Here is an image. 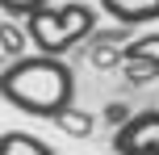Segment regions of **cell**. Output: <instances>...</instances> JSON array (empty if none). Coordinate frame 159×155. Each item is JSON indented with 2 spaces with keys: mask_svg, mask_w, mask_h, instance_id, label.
Wrapping results in <instances>:
<instances>
[{
  "mask_svg": "<svg viewBox=\"0 0 159 155\" xmlns=\"http://www.w3.org/2000/svg\"><path fill=\"white\" fill-rule=\"evenodd\" d=\"M0 92L13 109L30 117H50L55 122L67 105H75V75L63 63V55H21L4 63L0 71Z\"/></svg>",
  "mask_w": 159,
  "mask_h": 155,
  "instance_id": "obj_1",
  "label": "cell"
},
{
  "mask_svg": "<svg viewBox=\"0 0 159 155\" xmlns=\"http://www.w3.org/2000/svg\"><path fill=\"white\" fill-rule=\"evenodd\" d=\"M25 30H30L34 46L46 50V55H67L71 46H80L84 38H92L96 30V13L88 4H80V0H71V4H50L42 8V13H34L30 21H25Z\"/></svg>",
  "mask_w": 159,
  "mask_h": 155,
  "instance_id": "obj_2",
  "label": "cell"
},
{
  "mask_svg": "<svg viewBox=\"0 0 159 155\" xmlns=\"http://www.w3.org/2000/svg\"><path fill=\"white\" fill-rule=\"evenodd\" d=\"M117 155H159V109L134 113L117 134H113Z\"/></svg>",
  "mask_w": 159,
  "mask_h": 155,
  "instance_id": "obj_3",
  "label": "cell"
},
{
  "mask_svg": "<svg viewBox=\"0 0 159 155\" xmlns=\"http://www.w3.org/2000/svg\"><path fill=\"white\" fill-rule=\"evenodd\" d=\"M101 8L117 25H147L159 21V0H101Z\"/></svg>",
  "mask_w": 159,
  "mask_h": 155,
  "instance_id": "obj_4",
  "label": "cell"
},
{
  "mask_svg": "<svg viewBox=\"0 0 159 155\" xmlns=\"http://www.w3.org/2000/svg\"><path fill=\"white\" fill-rule=\"evenodd\" d=\"M0 155H55V147H46L38 134L4 130V134H0Z\"/></svg>",
  "mask_w": 159,
  "mask_h": 155,
  "instance_id": "obj_5",
  "label": "cell"
},
{
  "mask_svg": "<svg viewBox=\"0 0 159 155\" xmlns=\"http://www.w3.org/2000/svg\"><path fill=\"white\" fill-rule=\"evenodd\" d=\"M25 42H34V38H30V30H25V21L17 25L13 17H4V25H0V46H4V63H13V59H21V55H25Z\"/></svg>",
  "mask_w": 159,
  "mask_h": 155,
  "instance_id": "obj_6",
  "label": "cell"
},
{
  "mask_svg": "<svg viewBox=\"0 0 159 155\" xmlns=\"http://www.w3.org/2000/svg\"><path fill=\"white\" fill-rule=\"evenodd\" d=\"M55 126H59V130H63V134H71V139H88V134H92V113H84V109H75V105H67L63 109V113H59L55 117Z\"/></svg>",
  "mask_w": 159,
  "mask_h": 155,
  "instance_id": "obj_7",
  "label": "cell"
},
{
  "mask_svg": "<svg viewBox=\"0 0 159 155\" xmlns=\"http://www.w3.org/2000/svg\"><path fill=\"white\" fill-rule=\"evenodd\" d=\"M88 59H92V67H101V71H109V67H121L126 63V46H113V42H88Z\"/></svg>",
  "mask_w": 159,
  "mask_h": 155,
  "instance_id": "obj_8",
  "label": "cell"
},
{
  "mask_svg": "<svg viewBox=\"0 0 159 155\" xmlns=\"http://www.w3.org/2000/svg\"><path fill=\"white\" fill-rule=\"evenodd\" d=\"M126 59H147V63L159 67V34H143V38L126 42Z\"/></svg>",
  "mask_w": 159,
  "mask_h": 155,
  "instance_id": "obj_9",
  "label": "cell"
},
{
  "mask_svg": "<svg viewBox=\"0 0 159 155\" xmlns=\"http://www.w3.org/2000/svg\"><path fill=\"white\" fill-rule=\"evenodd\" d=\"M0 8H4V17H21V21H30L34 13H42V8H50V0H0Z\"/></svg>",
  "mask_w": 159,
  "mask_h": 155,
  "instance_id": "obj_10",
  "label": "cell"
},
{
  "mask_svg": "<svg viewBox=\"0 0 159 155\" xmlns=\"http://www.w3.org/2000/svg\"><path fill=\"white\" fill-rule=\"evenodd\" d=\"M121 71H126L134 84H147V80H155V75H159V67L147 63V59H126V63H121Z\"/></svg>",
  "mask_w": 159,
  "mask_h": 155,
  "instance_id": "obj_11",
  "label": "cell"
},
{
  "mask_svg": "<svg viewBox=\"0 0 159 155\" xmlns=\"http://www.w3.org/2000/svg\"><path fill=\"white\" fill-rule=\"evenodd\" d=\"M105 117H109V122H113V126H117V130H121V126H126V122H130V117H134V113H130L126 105H109V109H105Z\"/></svg>",
  "mask_w": 159,
  "mask_h": 155,
  "instance_id": "obj_12",
  "label": "cell"
}]
</instances>
